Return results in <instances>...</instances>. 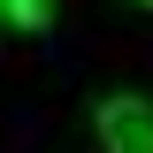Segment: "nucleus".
<instances>
[{
  "mask_svg": "<svg viewBox=\"0 0 153 153\" xmlns=\"http://www.w3.org/2000/svg\"><path fill=\"white\" fill-rule=\"evenodd\" d=\"M92 130H100V146H107V153H153V100H146V92H115V100H100Z\"/></svg>",
  "mask_w": 153,
  "mask_h": 153,
  "instance_id": "obj_1",
  "label": "nucleus"
},
{
  "mask_svg": "<svg viewBox=\"0 0 153 153\" xmlns=\"http://www.w3.org/2000/svg\"><path fill=\"white\" fill-rule=\"evenodd\" d=\"M0 23L8 31H46L54 23V0H0Z\"/></svg>",
  "mask_w": 153,
  "mask_h": 153,
  "instance_id": "obj_2",
  "label": "nucleus"
},
{
  "mask_svg": "<svg viewBox=\"0 0 153 153\" xmlns=\"http://www.w3.org/2000/svg\"><path fill=\"white\" fill-rule=\"evenodd\" d=\"M138 8H153V0H138Z\"/></svg>",
  "mask_w": 153,
  "mask_h": 153,
  "instance_id": "obj_3",
  "label": "nucleus"
}]
</instances>
